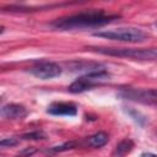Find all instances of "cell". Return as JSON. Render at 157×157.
Segmentation results:
<instances>
[{"label":"cell","mask_w":157,"mask_h":157,"mask_svg":"<svg viewBox=\"0 0 157 157\" xmlns=\"http://www.w3.org/2000/svg\"><path fill=\"white\" fill-rule=\"evenodd\" d=\"M119 18V15L107 13L103 10H90L75 15L60 17L52 22V27L59 31H74L105 26Z\"/></svg>","instance_id":"obj_1"},{"label":"cell","mask_w":157,"mask_h":157,"mask_svg":"<svg viewBox=\"0 0 157 157\" xmlns=\"http://www.w3.org/2000/svg\"><path fill=\"white\" fill-rule=\"evenodd\" d=\"M96 37L125 42V43H142L147 39V33L137 27H119L114 29H104L93 33Z\"/></svg>","instance_id":"obj_2"},{"label":"cell","mask_w":157,"mask_h":157,"mask_svg":"<svg viewBox=\"0 0 157 157\" xmlns=\"http://www.w3.org/2000/svg\"><path fill=\"white\" fill-rule=\"evenodd\" d=\"M104 55L129 58L135 60H157V48H92Z\"/></svg>","instance_id":"obj_3"},{"label":"cell","mask_w":157,"mask_h":157,"mask_svg":"<svg viewBox=\"0 0 157 157\" xmlns=\"http://www.w3.org/2000/svg\"><path fill=\"white\" fill-rule=\"evenodd\" d=\"M109 80H110V74L105 71L104 69L90 71V72H86L83 76L78 77L77 80H75L69 86V91L72 93H81V92L93 88L94 86L103 85L104 82Z\"/></svg>","instance_id":"obj_4"},{"label":"cell","mask_w":157,"mask_h":157,"mask_svg":"<svg viewBox=\"0 0 157 157\" xmlns=\"http://www.w3.org/2000/svg\"><path fill=\"white\" fill-rule=\"evenodd\" d=\"M29 72L40 80H49V78L58 77L61 74V67L55 63L43 61V63H39L38 65L31 67Z\"/></svg>","instance_id":"obj_5"},{"label":"cell","mask_w":157,"mask_h":157,"mask_svg":"<svg viewBox=\"0 0 157 157\" xmlns=\"http://www.w3.org/2000/svg\"><path fill=\"white\" fill-rule=\"evenodd\" d=\"M47 113L59 117H75L77 114V107L71 102H54L48 107Z\"/></svg>","instance_id":"obj_6"},{"label":"cell","mask_w":157,"mask_h":157,"mask_svg":"<svg viewBox=\"0 0 157 157\" xmlns=\"http://www.w3.org/2000/svg\"><path fill=\"white\" fill-rule=\"evenodd\" d=\"M123 93L129 99L157 103V90H126Z\"/></svg>","instance_id":"obj_7"},{"label":"cell","mask_w":157,"mask_h":157,"mask_svg":"<svg viewBox=\"0 0 157 157\" xmlns=\"http://www.w3.org/2000/svg\"><path fill=\"white\" fill-rule=\"evenodd\" d=\"M26 114H27V109L22 104L9 103L1 108V115L6 119H21L26 117Z\"/></svg>","instance_id":"obj_8"},{"label":"cell","mask_w":157,"mask_h":157,"mask_svg":"<svg viewBox=\"0 0 157 157\" xmlns=\"http://www.w3.org/2000/svg\"><path fill=\"white\" fill-rule=\"evenodd\" d=\"M108 140H109V136H108L107 132H104V131H98V132L91 135V136L88 137L87 142H88L90 146H92V147H94V148H99V147L104 146V145L108 142Z\"/></svg>","instance_id":"obj_9"},{"label":"cell","mask_w":157,"mask_h":157,"mask_svg":"<svg viewBox=\"0 0 157 157\" xmlns=\"http://www.w3.org/2000/svg\"><path fill=\"white\" fill-rule=\"evenodd\" d=\"M132 147H134V142L130 139H125L117 145L115 151H114V156L115 157H124L125 155H128L132 150Z\"/></svg>","instance_id":"obj_10"},{"label":"cell","mask_w":157,"mask_h":157,"mask_svg":"<svg viewBox=\"0 0 157 157\" xmlns=\"http://www.w3.org/2000/svg\"><path fill=\"white\" fill-rule=\"evenodd\" d=\"M18 144V140L16 137H6V139H2L0 141V146L2 148L5 147H12V146H16Z\"/></svg>","instance_id":"obj_11"},{"label":"cell","mask_w":157,"mask_h":157,"mask_svg":"<svg viewBox=\"0 0 157 157\" xmlns=\"http://www.w3.org/2000/svg\"><path fill=\"white\" fill-rule=\"evenodd\" d=\"M43 132L40 131H34V132H29V134H26L23 135L22 137L26 139V140H39V139H43Z\"/></svg>","instance_id":"obj_12"},{"label":"cell","mask_w":157,"mask_h":157,"mask_svg":"<svg viewBox=\"0 0 157 157\" xmlns=\"http://www.w3.org/2000/svg\"><path fill=\"white\" fill-rule=\"evenodd\" d=\"M74 144L72 142H66L64 145H60V146H55L52 148V151H55V152H60V151H65V150H69V148H72Z\"/></svg>","instance_id":"obj_13"},{"label":"cell","mask_w":157,"mask_h":157,"mask_svg":"<svg viewBox=\"0 0 157 157\" xmlns=\"http://www.w3.org/2000/svg\"><path fill=\"white\" fill-rule=\"evenodd\" d=\"M34 152H36V150H34V148H26V150H25V151H22L20 155H21V156H31V155H32V153H34Z\"/></svg>","instance_id":"obj_14"},{"label":"cell","mask_w":157,"mask_h":157,"mask_svg":"<svg viewBox=\"0 0 157 157\" xmlns=\"http://www.w3.org/2000/svg\"><path fill=\"white\" fill-rule=\"evenodd\" d=\"M140 157H157V155L152 153V152H144L140 155Z\"/></svg>","instance_id":"obj_15"},{"label":"cell","mask_w":157,"mask_h":157,"mask_svg":"<svg viewBox=\"0 0 157 157\" xmlns=\"http://www.w3.org/2000/svg\"><path fill=\"white\" fill-rule=\"evenodd\" d=\"M155 26H156V28H157V22H156V23H155Z\"/></svg>","instance_id":"obj_16"}]
</instances>
